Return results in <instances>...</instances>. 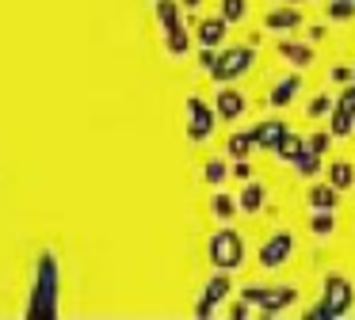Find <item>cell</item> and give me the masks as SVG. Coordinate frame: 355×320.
<instances>
[{
    "label": "cell",
    "instance_id": "1",
    "mask_svg": "<svg viewBox=\"0 0 355 320\" xmlns=\"http://www.w3.org/2000/svg\"><path fill=\"white\" fill-rule=\"evenodd\" d=\"M210 259H214V267H222V271H237L241 259H245V244H241V236L233 233V229H218L214 240H210Z\"/></svg>",
    "mask_w": 355,
    "mask_h": 320
},
{
    "label": "cell",
    "instance_id": "2",
    "mask_svg": "<svg viewBox=\"0 0 355 320\" xmlns=\"http://www.w3.org/2000/svg\"><path fill=\"white\" fill-rule=\"evenodd\" d=\"M248 65H252V50L237 46V50H225L222 57H214L210 73H214V80H233V76H241Z\"/></svg>",
    "mask_w": 355,
    "mask_h": 320
},
{
    "label": "cell",
    "instance_id": "3",
    "mask_svg": "<svg viewBox=\"0 0 355 320\" xmlns=\"http://www.w3.org/2000/svg\"><path fill=\"white\" fill-rule=\"evenodd\" d=\"M294 251V236L291 233H275L268 244H260V267H283V259Z\"/></svg>",
    "mask_w": 355,
    "mask_h": 320
},
{
    "label": "cell",
    "instance_id": "4",
    "mask_svg": "<svg viewBox=\"0 0 355 320\" xmlns=\"http://www.w3.org/2000/svg\"><path fill=\"white\" fill-rule=\"evenodd\" d=\"M347 301H352V286H347L340 274H332L329 278V301L317 305V317H336V312L347 309Z\"/></svg>",
    "mask_w": 355,
    "mask_h": 320
},
{
    "label": "cell",
    "instance_id": "5",
    "mask_svg": "<svg viewBox=\"0 0 355 320\" xmlns=\"http://www.w3.org/2000/svg\"><path fill=\"white\" fill-rule=\"evenodd\" d=\"M187 111H191V141H202L214 126V114L210 107H202V99H187Z\"/></svg>",
    "mask_w": 355,
    "mask_h": 320
},
{
    "label": "cell",
    "instance_id": "6",
    "mask_svg": "<svg viewBox=\"0 0 355 320\" xmlns=\"http://www.w3.org/2000/svg\"><path fill=\"white\" fill-rule=\"evenodd\" d=\"M225 294H230V278H225V274H218V278L207 286V297L199 301V309H195V312H199V317H210V312H214V305L222 301Z\"/></svg>",
    "mask_w": 355,
    "mask_h": 320
},
{
    "label": "cell",
    "instance_id": "7",
    "mask_svg": "<svg viewBox=\"0 0 355 320\" xmlns=\"http://www.w3.org/2000/svg\"><path fill=\"white\" fill-rule=\"evenodd\" d=\"M283 134H286V126H283V122L271 118V122H260V126L252 130V141H256V145H271V149H275L279 137H283Z\"/></svg>",
    "mask_w": 355,
    "mask_h": 320
},
{
    "label": "cell",
    "instance_id": "8",
    "mask_svg": "<svg viewBox=\"0 0 355 320\" xmlns=\"http://www.w3.org/2000/svg\"><path fill=\"white\" fill-rule=\"evenodd\" d=\"M241 111H245V96L225 88L222 96H218V114H222V118H237Z\"/></svg>",
    "mask_w": 355,
    "mask_h": 320
},
{
    "label": "cell",
    "instance_id": "9",
    "mask_svg": "<svg viewBox=\"0 0 355 320\" xmlns=\"http://www.w3.org/2000/svg\"><path fill=\"white\" fill-rule=\"evenodd\" d=\"M222 35H225V19H207V23H199L202 46H218V42H222Z\"/></svg>",
    "mask_w": 355,
    "mask_h": 320
},
{
    "label": "cell",
    "instance_id": "10",
    "mask_svg": "<svg viewBox=\"0 0 355 320\" xmlns=\"http://www.w3.org/2000/svg\"><path fill=\"white\" fill-rule=\"evenodd\" d=\"M329 179H332V187H336V190H344V187H352V183H355V168L340 160V164L329 168Z\"/></svg>",
    "mask_w": 355,
    "mask_h": 320
},
{
    "label": "cell",
    "instance_id": "11",
    "mask_svg": "<svg viewBox=\"0 0 355 320\" xmlns=\"http://www.w3.org/2000/svg\"><path fill=\"white\" fill-rule=\"evenodd\" d=\"M263 23H268V27H298V23H302V15L294 12V8H279V12H271Z\"/></svg>",
    "mask_w": 355,
    "mask_h": 320
},
{
    "label": "cell",
    "instance_id": "12",
    "mask_svg": "<svg viewBox=\"0 0 355 320\" xmlns=\"http://www.w3.org/2000/svg\"><path fill=\"white\" fill-rule=\"evenodd\" d=\"M260 202H263V187H260V183H248L237 206H241V210H248V213H252V210H260Z\"/></svg>",
    "mask_w": 355,
    "mask_h": 320
},
{
    "label": "cell",
    "instance_id": "13",
    "mask_svg": "<svg viewBox=\"0 0 355 320\" xmlns=\"http://www.w3.org/2000/svg\"><path fill=\"white\" fill-rule=\"evenodd\" d=\"M309 202H313L317 210H332V206H336V187H313L309 190Z\"/></svg>",
    "mask_w": 355,
    "mask_h": 320
},
{
    "label": "cell",
    "instance_id": "14",
    "mask_svg": "<svg viewBox=\"0 0 355 320\" xmlns=\"http://www.w3.org/2000/svg\"><path fill=\"white\" fill-rule=\"evenodd\" d=\"M275 152L283 160H298L302 157V141H298V137H291V134H283V137H279V145H275Z\"/></svg>",
    "mask_w": 355,
    "mask_h": 320
},
{
    "label": "cell",
    "instance_id": "15",
    "mask_svg": "<svg viewBox=\"0 0 355 320\" xmlns=\"http://www.w3.org/2000/svg\"><path fill=\"white\" fill-rule=\"evenodd\" d=\"M298 88H302V80H298V76H286V80L279 84L275 91H271V103H286V99H291Z\"/></svg>",
    "mask_w": 355,
    "mask_h": 320
},
{
    "label": "cell",
    "instance_id": "16",
    "mask_svg": "<svg viewBox=\"0 0 355 320\" xmlns=\"http://www.w3.org/2000/svg\"><path fill=\"white\" fill-rule=\"evenodd\" d=\"M279 53L291 57V61H298V65H309V61H313V50H302V46H291V42L279 46Z\"/></svg>",
    "mask_w": 355,
    "mask_h": 320
},
{
    "label": "cell",
    "instance_id": "17",
    "mask_svg": "<svg viewBox=\"0 0 355 320\" xmlns=\"http://www.w3.org/2000/svg\"><path fill=\"white\" fill-rule=\"evenodd\" d=\"M222 19H225V23L245 19V0H222Z\"/></svg>",
    "mask_w": 355,
    "mask_h": 320
},
{
    "label": "cell",
    "instance_id": "18",
    "mask_svg": "<svg viewBox=\"0 0 355 320\" xmlns=\"http://www.w3.org/2000/svg\"><path fill=\"white\" fill-rule=\"evenodd\" d=\"M252 134H237V137H233V141H230V152H233V157H245V152L248 149H252Z\"/></svg>",
    "mask_w": 355,
    "mask_h": 320
},
{
    "label": "cell",
    "instance_id": "19",
    "mask_svg": "<svg viewBox=\"0 0 355 320\" xmlns=\"http://www.w3.org/2000/svg\"><path fill=\"white\" fill-rule=\"evenodd\" d=\"M233 210H237V202H233L230 195H214V213L218 217H230Z\"/></svg>",
    "mask_w": 355,
    "mask_h": 320
},
{
    "label": "cell",
    "instance_id": "20",
    "mask_svg": "<svg viewBox=\"0 0 355 320\" xmlns=\"http://www.w3.org/2000/svg\"><path fill=\"white\" fill-rule=\"evenodd\" d=\"M329 111H336V107H332V99H329V96H317L313 103H309V114H313V118H321V114H329Z\"/></svg>",
    "mask_w": 355,
    "mask_h": 320
},
{
    "label": "cell",
    "instance_id": "21",
    "mask_svg": "<svg viewBox=\"0 0 355 320\" xmlns=\"http://www.w3.org/2000/svg\"><path fill=\"white\" fill-rule=\"evenodd\" d=\"M313 233H317V236H329V233H332V217H329V210L313 217Z\"/></svg>",
    "mask_w": 355,
    "mask_h": 320
},
{
    "label": "cell",
    "instance_id": "22",
    "mask_svg": "<svg viewBox=\"0 0 355 320\" xmlns=\"http://www.w3.org/2000/svg\"><path fill=\"white\" fill-rule=\"evenodd\" d=\"M222 175H225V164H222V160H210V164H207V179L210 183H222Z\"/></svg>",
    "mask_w": 355,
    "mask_h": 320
},
{
    "label": "cell",
    "instance_id": "23",
    "mask_svg": "<svg viewBox=\"0 0 355 320\" xmlns=\"http://www.w3.org/2000/svg\"><path fill=\"white\" fill-rule=\"evenodd\" d=\"M309 149H313V152H324V149H329V134H313V141H309Z\"/></svg>",
    "mask_w": 355,
    "mask_h": 320
},
{
    "label": "cell",
    "instance_id": "24",
    "mask_svg": "<svg viewBox=\"0 0 355 320\" xmlns=\"http://www.w3.org/2000/svg\"><path fill=\"white\" fill-rule=\"evenodd\" d=\"M184 4H187V8H195V4H199V0H184Z\"/></svg>",
    "mask_w": 355,
    "mask_h": 320
}]
</instances>
